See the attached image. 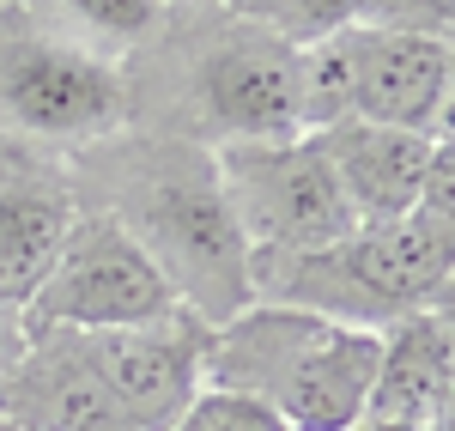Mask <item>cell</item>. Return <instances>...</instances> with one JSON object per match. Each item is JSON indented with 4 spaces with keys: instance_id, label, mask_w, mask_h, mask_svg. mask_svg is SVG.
Here are the masks:
<instances>
[{
    "instance_id": "cell-8",
    "label": "cell",
    "mask_w": 455,
    "mask_h": 431,
    "mask_svg": "<svg viewBox=\"0 0 455 431\" xmlns=\"http://www.w3.org/2000/svg\"><path fill=\"white\" fill-rule=\"evenodd\" d=\"M310 61V128L352 116L407 134H431L450 92V49L383 25H347L340 36L304 49Z\"/></svg>"
},
{
    "instance_id": "cell-1",
    "label": "cell",
    "mask_w": 455,
    "mask_h": 431,
    "mask_svg": "<svg viewBox=\"0 0 455 431\" xmlns=\"http://www.w3.org/2000/svg\"><path fill=\"white\" fill-rule=\"evenodd\" d=\"M68 164L79 182V207L116 219L164 274V286L188 316L219 328L243 304H255L249 243L231 219L212 146L158 134V128L152 134L122 128L116 140L92 146Z\"/></svg>"
},
{
    "instance_id": "cell-12",
    "label": "cell",
    "mask_w": 455,
    "mask_h": 431,
    "mask_svg": "<svg viewBox=\"0 0 455 431\" xmlns=\"http://www.w3.org/2000/svg\"><path fill=\"white\" fill-rule=\"evenodd\" d=\"M310 140L322 146V158H328V171H334V182H340V195H347L358 225L413 219L419 188H425V164H431V134L334 116V122L310 128Z\"/></svg>"
},
{
    "instance_id": "cell-11",
    "label": "cell",
    "mask_w": 455,
    "mask_h": 431,
    "mask_svg": "<svg viewBox=\"0 0 455 431\" xmlns=\"http://www.w3.org/2000/svg\"><path fill=\"white\" fill-rule=\"evenodd\" d=\"M0 413L25 431H140L79 359L73 334H25V353L0 377Z\"/></svg>"
},
{
    "instance_id": "cell-18",
    "label": "cell",
    "mask_w": 455,
    "mask_h": 431,
    "mask_svg": "<svg viewBox=\"0 0 455 431\" xmlns=\"http://www.w3.org/2000/svg\"><path fill=\"white\" fill-rule=\"evenodd\" d=\"M413 219H425V225H437V231L455 237V146L431 140V164H425V188H419Z\"/></svg>"
},
{
    "instance_id": "cell-2",
    "label": "cell",
    "mask_w": 455,
    "mask_h": 431,
    "mask_svg": "<svg viewBox=\"0 0 455 431\" xmlns=\"http://www.w3.org/2000/svg\"><path fill=\"white\" fill-rule=\"evenodd\" d=\"M383 334L285 304H243L207 334V389L261 401L285 431H358Z\"/></svg>"
},
{
    "instance_id": "cell-16",
    "label": "cell",
    "mask_w": 455,
    "mask_h": 431,
    "mask_svg": "<svg viewBox=\"0 0 455 431\" xmlns=\"http://www.w3.org/2000/svg\"><path fill=\"white\" fill-rule=\"evenodd\" d=\"M364 25L419 36L455 55V0H364Z\"/></svg>"
},
{
    "instance_id": "cell-10",
    "label": "cell",
    "mask_w": 455,
    "mask_h": 431,
    "mask_svg": "<svg viewBox=\"0 0 455 431\" xmlns=\"http://www.w3.org/2000/svg\"><path fill=\"white\" fill-rule=\"evenodd\" d=\"M79 219L73 164L0 140V310H25Z\"/></svg>"
},
{
    "instance_id": "cell-17",
    "label": "cell",
    "mask_w": 455,
    "mask_h": 431,
    "mask_svg": "<svg viewBox=\"0 0 455 431\" xmlns=\"http://www.w3.org/2000/svg\"><path fill=\"white\" fill-rule=\"evenodd\" d=\"M171 431H285V426L261 407V401L231 395V389H207Z\"/></svg>"
},
{
    "instance_id": "cell-7",
    "label": "cell",
    "mask_w": 455,
    "mask_h": 431,
    "mask_svg": "<svg viewBox=\"0 0 455 431\" xmlns=\"http://www.w3.org/2000/svg\"><path fill=\"white\" fill-rule=\"evenodd\" d=\"M176 291L146 261V250L109 213L79 207L55 267L43 274L31 304L19 310L25 334H98V328H140L176 316Z\"/></svg>"
},
{
    "instance_id": "cell-21",
    "label": "cell",
    "mask_w": 455,
    "mask_h": 431,
    "mask_svg": "<svg viewBox=\"0 0 455 431\" xmlns=\"http://www.w3.org/2000/svg\"><path fill=\"white\" fill-rule=\"evenodd\" d=\"M431 431H455V383H450V395H443V407H437V419H431Z\"/></svg>"
},
{
    "instance_id": "cell-15",
    "label": "cell",
    "mask_w": 455,
    "mask_h": 431,
    "mask_svg": "<svg viewBox=\"0 0 455 431\" xmlns=\"http://www.w3.org/2000/svg\"><path fill=\"white\" fill-rule=\"evenodd\" d=\"M225 12L291 49H315L347 25H364V0H225Z\"/></svg>"
},
{
    "instance_id": "cell-4",
    "label": "cell",
    "mask_w": 455,
    "mask_h": 431,
    "mask_svg": "<svg viewBox=\"0 0 455 431\" xmlns=\"http://www.w3.org/2000/svg\"><path fill=\"white\" fill-rule=\"evenodd\" d=\"M134 122L128 73L0 0V140L79 158Z\"/></svg>"
},
{
    "instance_id": "cell-22",
    "label": "cell",
    "mask_w": 455,
    "mask_h": 431,
    "mask_svg": "<svg viewBox=\"0 0 455 431\" xmlns=\"http://www.w3.org/2000/svg\"><path fill=\"white\" fill-rule=\"evenodd\" d=\"M358 431H419V426H358Z\"/></svg>"
},
{
    "instance_id": "cell-9",
    "label": "cell",
    "mask_w": 455,
    "mask_h": 431,
    "mask_svg": "<svg viewBox=\"0 0 455 431\" xmlns=\"http://www.w3.org/2000/svg\"><path fill=\"white\" fill-rule=\"evenodd\" d=\"M207 334L212 328L201 316L176 310V316H158V323H140V328L73 334V347L98 371V383L134 413V426L171 431L207 395Z\"/></svg>"
},
{
    "instance_id": "cell-20",
    "label": "cell",
    "mask_w": 455,
    "mask_h": 431,
    "mask_svg": "<svg viewBox=\"0 0 455 431\" xmlns=\"http://www.w3.org/2000/svg\"><path fill=\"white\" fill-rule=\"evenodd\" d=\"M431 316H437V328L450 334V353H455V280H450V286H443V298L431 304Z\"/></svg>"
},
{
    "instance_id": "cell-5",
    "label": "cell",
    "mask_w": 455,
    "mask_h": 431,
    "mask_svg": "<svg viewBox=\"0 0 455 431\" xmlns=\"http://www.w3.org/2000/svg\"><path fill=\"white\" fill-rule=\"evenodd\" d=\"M158 134H182V140L201 146L310 134V61H304V49L225 12L212 31L188 43L182 85H176V128H158Z\"/></svg>"
},
{
    "instance_id": "cell-14",
    "label": "cell",
    "mask_w": 455,
    "mask_h": 431,
    "mask_svg": "<svg viewBox=\"0 0 455 431\" xmlns=\"http://www.w3.org/2000/svg\"><path fill=\"white\" fill-rule=\"evenodd\" d=\"M19 6L43 19L55 36L104 55L116 68H122V55L158 43L171 25V0H19Z\"/></svg>"
},
{
    "instance_id": "cell-19",
    "label": "cell",
    "mask_w": 455,
    "mask_h": 431,
    "mask_svg": "<svg viewBox=\"0 0 455 431\" xmlns=\"http://www.w3.org/2000/svg\"><path fill=\"white\" fill-rule=\"evenodd\" d=\"M19 353H25V323H19V310H0V377L12 371Z\"/></svg>"
},
{
    "instance_id": "cell-13",
    "label": "cell",
    "mask_w": 455,
    "mask_h": 431,
    "mask_svg": "<svg viewBox=\"0 0 455 431\" xmlns=\"http://www.w3.org/2000/svg\"><path fill=\"white\" fill-rule=\"evenodd\" d=\"M455 383V353L450 334L437 328V316H407L383 334V353H377V383L364 401V426H419L431 431L437 407Z\"/></svg>"
},
{
    "instance_id": "cell-6",
    "label": "cell",
    "mask_w": 455,
    "mask_h": 431,
    "mask_svg": "<svg viewBox=\"0 0 455 431\" xmlns=\"http://www.w3.org/2000/svg\"><path fill=\"white\" fill-rule=\"evenodd\" d=\"M212 164H219V182H225L231 219H237V231L249 243V261L322 250V243L347 237L358 225L310 134L212 146Z\"/></svg>"
},
{
    "instance_id": "cell-3",
    "label": "cell",
    "mask_w": 455,
    "mask_h": 431,
    "mask_svg": "<svg viewBox=\"0 0 455 431\" xmlns=\"http://www.w3.org/2000/svg\"><path fill=\"white\" fill-rule=\"evenodd\" d=\"M255 304L310 310L340 328L388 334L407 316H425L455 280V237L425 219L395 225H352L347 237L304 255H261L249 261Z\"/></svg>"
},
{
    "instance_id": "cell-23",
    "label": "cell",
    "mask_w": 455,
    "mask_h": 431,
    "mask_svg": "<svg viewBox=\"0 0 455 431\" xmlns=\"http://www.w3.org/2000/svg\"><path fill=\"white\" fill-rule=\"evenodd\" d=\"M0 431H25V426H12V419H6V413H0Z\"/></svg>"
}]
</instances>
